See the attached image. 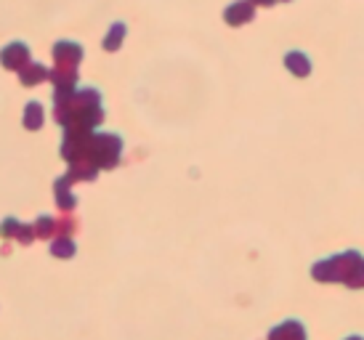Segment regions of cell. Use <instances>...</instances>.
<instances>
[{
	"instance_id": "10",
	"label": "cell",
	"mask_w": 364,
	"mask_h": 340,
	"mask_svg": "<svg viewBox=\"0 0 364 340\" xmlns=\"http://www.w3.org/2000/svg\"><path fill=\"white\" fill-rule=\"evenodd\" d=\"M284 67H287V72L295 75V78H309V75H311V59H309L306 53H301V51H290V53L284 56Z\"/></svg>"
},
{
	"instance_id": "20",
	"label": "cell",
	"mask_w": 364,
	"mask_h": 340,
	"mask_svg": "<svg viewBox=\"0 0 364 340\" xmlns=\"http://www.w3.org/2000/svg\"><path fill=\"white\" fill-rule=\"evenodd\" d=\"M277 3H290V0H277Z\"/></svg>"
},
{
	"instance_id": "18",
	"label": "cell",
	"mask_w": 364,
	"mask_h": 340,
	"mask_svg": "<svg viewBox=\"0 0 364 340\" xmlns=\"http://www.w3.org/2000/svg\"><path fill=\"white\" fill-rule=\"evenodd\" d=\"M77 231V221L72 218L70 213H64L61 218H56V237H72Z\"/></svg>"
},
{
	"instance_id": "17",
	"label": "cell",
	"mask_w": 364,
	"mask_h": 340,
	"mask_svg": "<svg viewBox=\"0 0 364 340\" xmlns=\"http://www.w3.org/2000/svg\"><path fill=\"white\" fill-rule=\"evenodd\" d=\"M51 255H56V258H72L75 255V242H72V237H56L51 242Z\"/></svg>"
},
{
	"instance_id": "13",
	"label": "cell",
	"mask_w": 364,
	"mask_h": 340,
	"mask_svg": "<svg viewBox=\"0 0 364 340\" xmlns=\"http://www.w3.org/2000/svg\"><path fill=\"white\" fill-rule=\"evenodd\" d=\"M99 176V168L88 160H80V162H70V170H67V179L75 184V181H96Z\"/></svg>"
},
{
	"instance_id": "3",
	"label": "cell",
	"mask_w": 364,
	"mask_h": 340,
	"mask_svg": "<svg viewBox=\"0 0 364 340\" xmlns=\"http://www.w3.org/2000/svg\"><path fill=\"white\" fill-rule=\"evenodd\" d=\"M122 154V139L114 133H93L91 149H88V160L99 170H109L120 162Z\"/></svg>"
},
{
	"instance_id": "14",
	"label": "cell",
	"mask_w": 364,
	"mask_h": 340,
	"mask_svg": "<svg viewBox=\"0 0 364 340\" xmlns=\"http://www.w3.org/2000/svg\"><path fill=\"white\" fill-rule=\"evenodd\" d=\"M43 120H46V112L38 101H30L27 107H24V128L27 130H38L43 128Z\"/></svg>"
},
{
	"instance_id": "19",
	"label": "cell",
	"mask_w": 364,
	"mask_h": 340,
	"mask_svg": "<svg viewBox=\"0 0 364 340\" xmlns=\"http://www.w3.org/2000/svg\"><path fill=\"white\" fill-rule=\"evenodd\" d=\"M253 3H255V6H263V9H272L277 0H253Z\"/></svg>"
},
{
	"instance_id": "12",
	"label": "cell",
	"mask_w": 364,
	"mask_h": 340,
	"mask_svg": "<svg viewBox=\"0 0 364 340\" xmlns=\"http://www.w3.org/2000/svg\"><path fill=\"white\" fill-rule=\"evenodd\" d=\"M269 340H306V330L301 322H284L279 327H274Z\"/></svg>"
},
{
	"instance_id": "9",
	"label": "cell",
	"mask_w": 364,
	"mask_h": 340,
	"mask_svg": "<svg viewBox=\"0 0 364 340\" xmlns=\"http://www.w3.org/2000/svg\"><path fill=\"white\" fill-rule=\"evenodd\" d=\"M53 197H56V205H59V211H64V213L75 211V205H77L75 194H72V181L67 179V176L56 179V184H53Z\"/></svg>"
},
{
	"instance_id": "7",
	"label": "cell",
	"mask_w": 364,
	"mask_h": 340,
	"mask_svg": "<svg viewBox=\"0 0 364 340\" xmlns=\"http://www.w3.org/2000/svg\"><path fill=\"white\" fill-rule=\"evenodd\" d=\"M0 237L3 240H16L19 245H30L35 240V229L16 218H6L0 223Z\"/></svg>"
},
{
	"instance_id": "2",
	"label": "cell",
	"mask_w": 364,
	"mask_h": 340,
	"mask_svg": "<svg viewBox=\"0 0 364 340\" xmlns=\"http://www.w3.org/2000/svg\"><path fill=\"white\" fill-rule=\"evenodd\" d=\"M316 282H343L346 287L362 290L364 287V258L356 250L341 253L327 260H319L311 269Z\"/></svg>"
},
{
	"instance_id": "4",
	"label": "cell",
	"mask_w": 364,
	"mask_h": 340,
	"mask_svg": "<svg viewBox=\"0 0 364 340\" xmlns=\"http://www.w3.org/2000/svg\"><path fill=\"white\" fill-rule=\"evenodd\" d=\"M53 61L61 70H77V64L82 61V46L72 41H59L53 46Z\"/></svg>"
},
{
	"instance_id": "1",
	"label": "cell",
	"mask_w": 364,
	"mask_h": 340,
	"mask_svg": "<svg viewBox=\"0 0 364 340\" xmlns=\"http://www.w3.org/2000/svg\"><path fill=\"white\" fill-rule=\"evenodd\" d=\"M53 117L64 128H99L104 122L102 93L82 88L70 96H53Z\"/></svg>"
},
{
	"instance_id": "16",
	"label": "cell",
	"mask_w": 364,
	"mask_h": 340,
	"mask_svg": "<svg viewBox=\"0 0 364 340\" xmlns=\"http://www.w3.org/2000/svg\"><path fill=\"white\" fill-rule=\"evenodd\" d=\"M32 229H35V237H41V240H53V237H56V218H51V216H41V218L32 223Z\"/></svg>"
},
{
	"instance_id": "11",
	"label": "cell",
	"mask_w": 364,
	"mask_h": 340,
	"mask_svg": "<svg viewBox=\"0 0 364 340\" xmlns=\"http://www.w3.org/2000/svg\"><path fill=\"white\" fill-rule=\"evenodd\" d=\"M48 78H51V72L46 70L43 64H38V61H30L24 70H19V80H21V85H27V88L41 85V83L48 80Z\"/></svg>"
},
{
	"instance_id": "6",
	"label": "cell",
	"mask_w": 364,
	"mask_h": 340,
	"mask_svg": "<svg viewBox=\"0 0 364 340\" xmlns=\"http://www.w3.org/2000/svg\"><path fill=\"white\" fill-rule=\"evenodd\" d=\"M223 19H226L229 27H242V24L255 19V3L253 0H237V3H232L229 9L223 11Z\"/></svg>"
},
{
	"instance_id": "15",
	"label": "cell",
	"mask_w": 364,
	"mask_h": 340,
	"mask_svg": "<svg viewBox=\"0 0 364 340\" xmlns=\"http://www.w3.org/2000/svg\"><path fill=\"white\" fill-rule=\"evenodd\" d=\"M125 24L122 21H114L109 27V32H107V38H104V51H117L122 46V41H125Z\"/></svg>"
},
{
	"instance_id": "5",
	"label": "cell",
	"mask_w": 364,
	"mask_h": 340,
	"mask_svg": "<svg viewBox=\"0 0 364 340\" xmlns=\"http://www.w3.org/2000/svg\"><path fill=\"white\" fill-rule=\"evenodd\" d=\"M0 64L6 67V70H24L27 64H30V48L24 46V43H11L6 48L0 51Z\"/></svg>"
},
{
	"instance_id": "8",
	"label": "cell",
	"mask_w": 364,
	"mask_h": 340,
	"mask_svg": "<svg viewBox=\"0 0 364 340\" xmlns=\"http://www.w3.org/2000/svg\"><path fill=\"white\" fill-rule=\"evenodd\" d=\"M51 83H53V96H70L77 90V70H56L51 72Z\"/></svg>"
}]
</instances>
